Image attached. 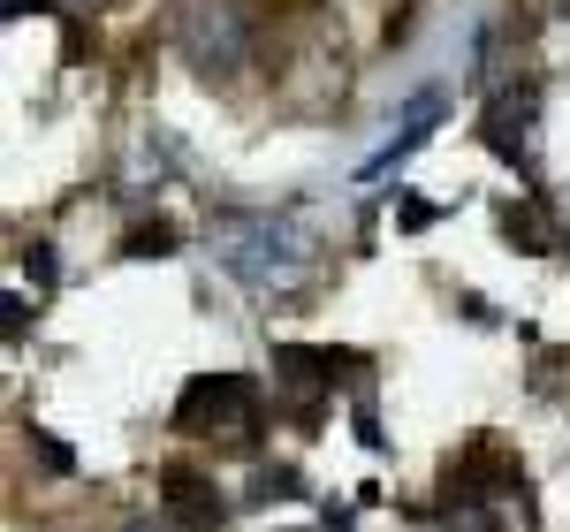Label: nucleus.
<instances>
[{"label":"nucleus","instance_id":"f257e3e1","mask_svg":"<svg viewBox=\"0 0 570 532\" xmlns=\"http://www.w3.org/2000/svg\"><path fill=\"white\" fill-rule=\"evenodd\" d=\"M214 252L252 297H297L320 282V236L297 214H220Z\"/></svg>","mask_w":570,"mask_h":532},{"label":"nucleus","instance_id":"f03ea898","mask_svg":"<svg viewBox=\"0 0 570 532\" xmlns=\"http://www.w3.org/2000/svg\"><path fill=\"white\" fill-rule=\"evenodd\" d=\"M176 426L198 434V442L252 449L259 442V381H244V373H198L176 403Z\"/></svg>","mask_w":570,"mask_h":532},{"label":"nucleus","instance_id":"7ed1b4c3","mask_svg":"<svg viewBox=\"0 0 570 532\" xmlns=\"http://www.w3.org/2000/svg\"><path fill=\"white\" fill-rule=\"evenodd\" d=\"M176 46L198 77H236L252 61V23H244L236 0H190L176 23Z\"/></svg>","mask_w":570,"mask_h":532},{"label":"nucleus","instance_id":"20e7f679","mask_svg":"<svg viewBox=\"0 0 570 532\" xmlns=\"http://www.w3.org/2000/svg\"><path fill=\"white\" fill-rule=\"evenodd\" d=\"M480 137H487V152H494V160L532 168V152H540V91H532V85L494 91V107H487Z\"/></svg>","mask_w":570,"mask_h":532},{"label":"nucleus","instance_id":"39448f33","mask_svg":"<svg viewBox=\"0 0 570 532\" xmlns=\"http://www.w3.org/2000/svg\"><path fill=\"white\" fill-rule=\"evenodd\" d=\"M441 107H449L441 91H419V99L403 107V122H395V137H389V145H381V152H373V160H365V183H381V176H389V168H403V160H411V152H419V145L434 137Z\"/></svg>","mask_w":570,"mask_h":532},{"label":"nucleus","instance_id":"423d86ee","mask_svg":"<svg viewBox=\"0 0 570 532\" xmlns=\"http://www.w3.org/2000/svg\"><path fill=\"white\" fill-rule=\"evenodd\" d=\"M160 494H168V518H176L183 532H220V518H228V502H220L198 472H183V464L160 480Z\"/></svg>","mask_w":570,"mask_h":532},{"label":"nucleus","instance_id":"0eeeda50","mask_svg":"<svg viewBox=\"0 0 570 532\" xmlns=\"http://www.w3.org/2000/svg\"><path fill=\"white\" fill-rule=\"evenodd\" d=\"M502 236H518L525 252H556L563 236H556V221L540 214V198H518V206H502Z\"/></svg>","mask_w":570,"mask_h":532},{"label":"nucleus","instance_id":"6e6552de","mask_svg":"<svg viewBox=\"0 0 570 532\" xmlns=\"http://www.w3.org/2000/svg\"><path fill=\"white\" fill-rule=\"evenodd\" d=\"M145 252H153V259H160V252H176V228H168V221L137 228V236H130V259H145Z\"/></svg>","mask_w":570,"mask_h":532},{"label":"nucleus","instance_id":"1a4fd4ad","mask_svg":"<svg viewBox=\"0 0 570 532\" xmlns=\"http://www.w3.org/2000/svg\"><path fill=\"white\" fill-rule=\"evenodd\" d=\"M23 8H46V0H0V16H23Z\"/></svg>","mask_w":570,"mask_h":532},{"label":"nucleus","instance_id":"9d476101","mask_svg":"<svg viewBox=\"0 0 570 532\" xmlns=\"http://www.w3.org/2000/svg\"><path fill=\"white\" fill-rule=\"evenodd\" d=\"M130 532H160V525H145V518H137V525H130Z\"/></svg>","mask_w":570,"mask_h":532}]
</instances>
